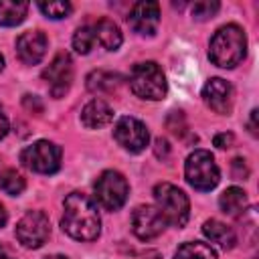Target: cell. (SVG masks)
Instances as JSON below:
<instances>
[{
  "instance_id": "obj_24",
  "label": "cell",
  "mask_w": 259,
  "mask_h": 259,
  "mask_svg": "<svg viewBox=\"0 0 259 259\" xmlns=\"http://www.w3.org/2000/svg\"><path fill=\"white\" fill-rule=\"evenodd\" d=\"M38 8L49 18H65L71 12V4L69 2H40Z\"/></svg>"
},
{
  "instance_id": "obj_12",
  "label": "cell",
  "mask_w": 259,
  "mask_h": 259,
  "mask_svg": "<svg viewBox=\"0 0 259 259\" xmlns=\"http://www.w3.org/2000/svg\"><path fill=\"white\" fill-rule=\"evenodd\" d=\"M130 26L138 34L152 36L160 24V4L158 2H138L132 6L127 16Z\"/></svg>"
},
{
  "instance_id": "obj_32",
  "label": "cell",
  "mask_w": 259,
  "mask_h": 259,
  "mask_svg": "<svg viewBox=\"0 0 259 259\" xmlns=\"http://www.w3.org/2000/svg\"><path fill=\"white\" fill-rule=\"evenodd\" d=\"M6 225V210H4V206L0 204V229Z\"/></svg>"
},
{
  "instance_id": "obj_28",
  "label": "cell",
  "mask_w": 259,
  "mask_h": 259,
  "mask_svg": "<svg viewBox=\"0 0 259 259\" xmlns=\"http://www.w3.org/2000/svg\"><path fill=\"white\" fill-rule=\"evenodd\" d=\"M154 152H156V156H158V158L166 160V158H168V154H170V146H168V142H166L164 138H158V140H156V144H154Z\"/></svg>"
},
{
  "instance_id": "obj_2",
  "label": "cell",
  "mask_w": 259,
  "mask_h": 259,
  "mask_svg": "<svg viewBox=\"0 0 259 259\" xmlns=\"http://www.w3.org/2000/svg\"><path fill=\"white\" fill-rule=\"evenodd\" d=\"M245 51H247V38L243 28L237 24H225L210 38L208 57L217 67L233 69L243 61Z\"/></svg>"
},
{
  "instance_id": "obj_21",
  "label": "cell",
  "mask_w": 259,
  "mask_h": 259,
  "mask_svg": "<svg viewBox=\"0 0 259 259\" xmlns=\"http://www.w3.org/2000/svg\"><path fill=\"white\" fill-rule=\"evenodd\" d=\"M174 259H217V253L210 245L206 243H184L178 247Z\"/></svg>"
},
{
  "instance_id": "obj_23",
  "label": "cell",
  "mask_w": 259,
  "mask_h": 259,
  "mask_svg": "<svg viewBox=\"0 0 259 259\" xmlns=\"http://www.w3.org/2000/svg\"><path fill=\"white\" fill-rule=\"evenodd\" d=\"M0 190L10 196H18L24 190V178L16 170H4L0 172Z\"/></svg>"
},
{
  "instance_id": "obj_27",
  "label": "cell",
  "mask_w": 259,
  "mask_h": 259,
  "mask_svg": "<svg viewBox=\"0 0 259 259\" xmlns=\"http://www.w3.org/2000/svg\"><path fill=\"white\" fill-rule=\"evenodd\" d=\"M247 174H249V168H247L245 160L235 158V160H233V176H235V178H247Z\"/></svg>"
},
{
  "instance_id": "obj_13",
  "label": "cell",
  "mask_w": 259,
  "mask_h": 259,
  "mask_svg": "<svg viewBox=\"0 0 259 259\" xmlns=\"http://www.w3.org/2000/svg\"><path fill=\"white\" fill-rule=\"evenodd\" d=\"M202 99L212 111L225 115L231 111L233 105V87L221 77L208 79L206 85L202 87Z\"/></svg>"
},
{
  "instance_id": "obj_6",
  "label": "cell",
  "mask_w": 259,
  "mask_h": 259,
  "mask_svg": "<svg viewBox=\"0 0 259 259\" xmlns=\"http://www.w3.org/2000/svg\"><path fill=\"white\" fill-rule=\"evenodd\" d=\"M93 188H95V198L107 210L121 208L123 202L127 200V192H130L127 180L117 170H105V172H101L99 178L95 180V186Z\"/></svg>"
},
{
  "instance_id": "obj_1",
  "label": "cell",
  "mask_w": 259,
  "mask_h": 259,
  "mask_svg": "<svg viewBox=\"0 0 259 259\" xmlns=\"http://www.w3.org/2000/svg\"><path fill=\"white\" fill-rule=\"evenodd\" d=\"M63 231L77 241H95L101 231V219L95 202L81 192H71L63 204Z\"/></svg>"
},
{
  "instance_id": "obj_8",
  "label": "cell",
  "mask_w": 259,
  "mask_h": 259,
  "mask_svg": "<svg viewBox=\"0 0 259 259\" xmlns=\"http://www.w3.org/2000/svg\"><path fill=\"white\" fill-rule=\"evenodd\" d=\"M49 235H51V223L42 210H28L16 225V239L28 249L42 247Z\"/></svg>"
},
{
  "instance_id": "obj_15",
  "label": "cell",
  "mask_w": 259,
  "mask_h": 259,
  "mask_svg": "<svg viewBox=\"0 0 259 259\" xmlns=\"http://www.w3.org/2000/svg\"><path fill=\"white\" fill-rule=\"evenodd\" d=\"M113 119V109L103 101V99H91L83 111H81V121L89 130H99Z\"/></svg>"
},
{
  "instance_id": "obj_4",
  "label": "cell",
  "mask_w": 259,
  "mask_h": 259,
  "mask_svg": "<svg viewBox=\"0 0 259 259\" xmlns=\"http://www.w3.org/2000/svg\"><path fill=\"white\" fill-rule=\"evenodd\" d=\"M154 198H156L158 210L166 223H170L178 229L186 225L188 214H190V202H188V196L178 186H174L170 182L156 184Z\"/></svg>"
},
{
  "instance_id": "obj_25",
  "label": "cell",
  "mask_w": 259,
  "mask_h": 259,
  "mask_svg": "<svg viewBox=\"0 0 259 259\" xmlns=\"http://www.w3.org/2000/svg\"><path fill=\"white\" fill-rule=\"evenodd\" d=\"M219 10V2H196L192 4V16L196 20H208L217 14Z\"/></svg>"
},
{
  "instance_id": "obj_22",
  "label": "cell",
  "mask_w": 259,
  "mask_h": 259,
  "mask_svg": "<svg viewBox=\"0 0 259 259\" xmlns=\"http://www.w3.org/2000/svg\"><path fill=\"white\" fill-rule=\"evenodd\" d=\"M95 32H93V26L85 24L81 28H77V32L73 34V49L79 53V55H87L93 47H95Z\"/></svg>"
},
{
  "instance_id": "obj_19",
  "label": "cell",
  "mask_w": 259,
  "mask_h": 259,
  "mask_svg": "<svg viewBox=\"0 0 259 259\" xmlns=\"http://www.w3.org/2000/svg\"><path fill=\"white\" fill-rule=\"evenodd\" d=\"M119 83H121V77L113 71L97 69L87 75V89L91 93H111L119 87Z\"/></svg>"
},
{
  "instance_id": "obj_31",
  "label": "cell",
  "mask_w": 259,
  "mask_h": 259,
  "mask_svg": "<svg viewBox=\"0 0 259 259\" xmlns=\"http://www.w3.org/2000/svg\"><path fill=\"white\" fill-rule=\"evenodd\" d=\"M249 132L253 136H257V109L251 111V119H249Z\"/></svg>"
},
{
  "instance_id": "obj_18",
  "label": "cell",
  "mask_w": 259,
  "mask_h": 259,
  "mask_svg": "<svg viewBox=\"0 0 259 259\" xmlns=\"http://www.w3.org/2000/svg\"><path fill=\"white\" fill-rule=\"evenodd\" d=\"M219 204H221V210L227 212L229 217H239V214L245 212V208H247V204H249L247 192H245L243 188H239V186H231V188H227V190L221 194Z\"/></svg>"
},
{
  "instance_id": "obj_34",
  "label": "cell",
  "mask_w": 259,
  "mask_h": 259,
  "mask_svg": "<svg viewBox=\"0 0 259 259\" xmlns=\"http://www.w3.org/2000/svg\"><path fill=\"white\" fill-rule=\"evenodd\" d=\"M45 259H67L65 255H49V257H45Z\"/></svg>"
},
{
  "instance_id": "obj_10",
  "label": "cell",
  "mask_w": 259,
  "mask_h": 259,
  "mask_svg": "<svg viewBox=\"0 0 259 259\" xmlns=\"http://www.w3.org/2000/svg\"><path fill=\"white\" fill-rule=\"evenodd\" d=\"M113 136H115L117 144L123 150L132 152V154L142 152L148 146V140H150V134H148L146 125L140 119L130 117V115L117 119V123L113 127Z\"/></svg>"
},
{
  "instance_id": "obj_9",
  "label": "cell",
  "mask_w": 259,
  "mask_h": 259,
  "mask_svg": "<svg viewBox=\"0 0 259 259\" xmlns=\"http://www.w3.org/2000/svg\"><path fill=\"white\" fill-rule=\"evenodd\" d=\"M42 79L49 83V91L53 97H65L73 81V61L67 53H57L51 65L42 71Z\"/></svg>"
},
{
  "instance_id": "obj_11",
  "label": "cell",
  "mask_w": 259,
  "mask_h": 259,
  "mask_svg": "<svg viewBox=\"0 0 259 259\" xmlns=\"http://www.w3.org/2000/svg\"><path fill=\"white\" fill-rule=\"evenodd\" d=\"M164 227H166L164 217L160 214L158 208L150 204H142L132 212V231L142 241L156 239L158 235H162Z\"/></svg>"
},
{
  "instance_id": "obj_30",
  "label": "cell",
  "mask_w": 259,
  "mask_h": 259,
  "mask_svg": "<svg viewBox=\"0 0 259 259\" xmlns=\"http://www.w3.org/2000/svg\"><path fill=\"white\" fill-rule=\"evenodd\" d=\"M8 134V117L4 115V111L0 109V138H4Z\"/></svg>"
},
{
  "instance_id": "obj_14",
  "label": "cell",
  "mask_w": 259,
  "mask_h": 259,
  "mask_svg": "<svg viewBox=\"0 0 259 259\" xmlns=\"http://www.w3.org/2000/svg\"><path fill=\"white\" fill-rule=\"evenodd\" d=\"M16 53L22 63L36 65L47 53V36L40 30H26L16 38Z\"/></svg>"
},
{
  "instance_id": "obj_33",
  "label": "cell",
  "mask_w": 259,
  "mask_h": 259,
  "mask_svg": "<svg viewBox=\"0 0 259 259\" xmlns=\"http://www.w3.org/2000/svg\"><path fill=\"white\" fill-rule=\"evenodd\" d=\"M0 259H14V257L8 253V249H4V247L0 245Z\"/></svg>"
},
{
  "instance_id": "obj_26",
  "label": "cell",
  "mask_w": 259,
  "mask_h": 259,
  "mask_svg": "<svg viewBox=\"0 0 259 259\" xmlns=\"http://www.w3.org/2000/svg\"><path fill=\"white\" fill-rule=\"evenodd\" d=\"M166 123H168V130H172V134H176V136L186 132V121H184L182 111H172V113L168 115Z\"/></svg>"
},
{
  "instance_id": "obj_3",
  "label": "cell",
  "mask_w": 259,
  "mask_h": 259,
  "mask_svg": "<svg viewBox=\"0 0 259 259\" xmlns=\"http://www.w3.org/2000/svg\"><path fill=\"white\" fill-rule=\"evenodd\" d=\"M130 89L134 91V95L142 99H150V101L164 99L168 87L160 65L154 61H144L134 65L130 73Z\"/></svg>"
},
{
  "instance_id": "obj_29",
  "label": "cell",
  "mask_w": 259,
  "mask_h": 259,
  "mask_svg": "<svg viewBox=\"0 0 259 259\" xmlns=\"http://www.w3.org/2000/svg\"><path fill=\"white\" fill-rule=\"evenodd\" d=\"M233 134H229V132H223V134H217L214 136V140H212V144L217 146V148H229L231 144H233Z\"/></svg>"
},
{
  "instance_id": "obj_20",
  "label": "cell",
  "mask_w": 259,
  "mask_h": 259,
  "mask_svg": "<svg viewBox=\"0 0 259 259\" xmlns=\"http://www.w3.org/2000/svg\"><path fill=\"white\" fill-rule=\"evenodd\" d=\"M28 12L26 2H14V0H0V24L4 26H16L24 20Z\"/></svg>"
},
{
  "instance_id": "obj_16",
  "label": "cell",
  "mask_w": 259,
  "mask_h": 259,
  "mask_svg": "<svg viewBox=\"0 0 259 259\" xmlns=\"http://www.w3.org/2000/svg\"><path fill=\"white\" fill-rule=\"evenodd\" d=\"M202 233L204 237L210 241V243H217L219 247L223 249H233L235 243H237V237H235V231L231 227H227L225 223L217 221V219H210L202 225Z\"/></svg>"
},
{
  "instance_id": "obj_35",
  "label": "cell",
  "mask_w": 259,
  "mask_h": 259,
  "mask_svg": "<svg viewBox=\"0 0 259 259\" xmlns=\"http://www.w3.org/2000/svg\"><path fill=\"white\" fill-rule=\"evenodd\" d=\"M2 67H4V59H2V55H0V71H2Z\"/></svg>"
},
{
  "instance_id": "obj_17",
  "label": "cell",
  "mask_w": 259,
  "mask_h": 259,
  "mask_svg": "<svg viewBox=\"0 0 259 259\" xmlns=\"http://www.w3.org/2000/svg\"><path fill=\"white\" fill-rule=\"evenodd\" d=\"M93 32H95V40L103 49H107V51L119 49V45H121V32H119V26L113 20H109V18L97 20V24H93Z\"/></svg>"
},
{
  "instance_id": "obj_7",
  "label": "cell",
  "mask_w": 259,
  "mask_h": 259,
  "mask_svg": "<svg viewBox=\"0 0 259 259\" xmlns=\"http://www.w3.org/2000/svg\"><path fill=\"white\" fill-rule=\"evenodd\" d=\"M24 166L38 174H53L61 168V148L49 140H38L22 150L20 154Z\"/></svg>"
},
{
  "instance_id": "obj_5",
  "label": "cell",
  "mask_w": 259,
  "mask_h": 259,
  "mask_svg": "<svg viewBox=\"0 0 259 259\" xmlns=\"http://www.w3.org/2000/svg\"><path fill=\"white\" fill-rule=\"evenodd\" d=\"M184 174H186L188 184H190L192 188L200 190V192L212 190V188L219 184V180H221L219 166H217L212 154L206 152V150H194V152L186 158Z\"/></svg>"
}]
</instances>
